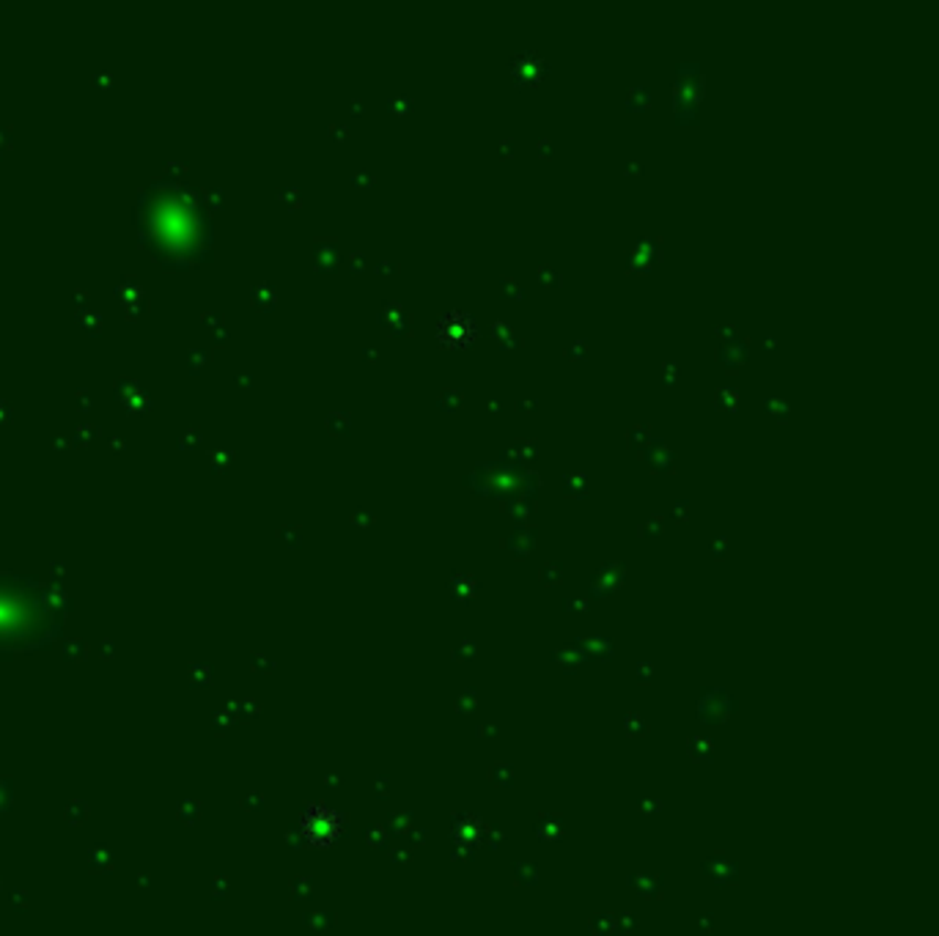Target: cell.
<instances>
[{
  "label": "cell",
  "instance_id": "1",
  "mask_svg": "<svg viewBox=\"0 0 939 936\" xmlns=\"http://www.w3.org/2000/svg\"><path fill=\"white\" fill-rule=\"evenodd\" d=\"M66 596L31 575H0V656L31 654L64 632Z\"/></svg>",
  "mask_w": 939,
  "mask_h": 936
},
{
  "label": "cell",
  "instance_id": "2",
  "mask_svg": "<svg viewBox=\"0 0 939 936\" xmlns=\"http://www.w3.org/2000/svg\"><path fill=\"white\" fill-rule=\"evenodd\" d=\"M138 225L146 245L157 255H182L196 236L188 196L171 185H151L140 196Z\"/></svg>",
  "mask_w": 939,
  "mask_h": 936
},
{
  "label": "cell",
  "instance_id": "3",
  "mask_svg": "<svg viewBox=\"0 0 939 936\" xmlns=\"http://www.w3.org/2000/svg\"><path fill=\"white\" fill-rule=\"evenodd\" d=\"M299 830H303L305 841L316 849H327L341 838L344 816L336 808L325 802H310L308 810L299 819Z\"/></svg>",
  "mask_w": 939,
  "mask_h": 936
}]
</instances>
